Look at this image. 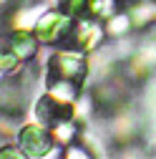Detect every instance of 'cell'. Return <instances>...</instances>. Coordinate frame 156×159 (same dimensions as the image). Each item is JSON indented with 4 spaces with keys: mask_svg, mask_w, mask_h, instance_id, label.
Segmentation results:
<instances>
[{
    "mask_svg": "<svg viewBox=\"0 0 156 159\" xmlns=\"http://www.w3.org/2000/svg\"><path fill=\"white\" fill-rule=\"evenodd\" d=\"M86 76H88V53H83V51L63 48L48 58L46 81H71L83 89Z\"/></svg>",
    "mask_w": 156,
    "mask_h": 159,
    "instance_id": "1",
    "label": "cell"
},
{
    "mask_svg": "<svg viewBox=\"0 0 156 159\" xmlns=\"http://www.w3.org/2000/svg\"><path fill=\"white\" fill-rule=\"evenodd\" d=\"M15 142H18V149L28 159H46L55 147L50 129L38 124V121L35 124H23L15 134Z\"/></svg>",
    "mask_w": 156,
    "mask_h": 159,
    "instance_id": "2",
    "label": "cell"
},
{
    "mask_svg": "<svg viewBox=\"0 0 156 159\" xmlns=\"http://www.w3.org/2000/svg\"><path fill=\"white\" fill-rule=\"evenodd\" d=\"M73 28V18L68 13H63L61 8L55 10H46L38 23L33 25V33L38 38V43H46V46H55V43H63L68 33Z\"/></svg>",
    "mask_w": 156,
    "mask_h": 159,
    "instance_id": "3",
    "label": "cell"
},
{
    "mask_svg": "<svg viewBox=\"0 0 156 159\" xmlns=\"http://www.w3.org/2000/svg\"><path fill=\"white\" fill-rule=\"evenodd\" d=\"M33 114H35V121L38 124L53 129L58 124H66V121H71V119H76V104L61 101L58 96H53L50 91H46L43 96H38V101L33 106Z\"/></svg>",
    "mask_w": 156,
    "mask_h": 159,
    "instance_id": "4",
    "label": "cell"
},
{
    "mask_svg": "<svg viewBox=\"0 0 156 159\" xmlns=\"http://www.w3.org/2000/svg\"><path fill=\"white\" fill-rule=\"evenodd\" d=\"M103 38H108L106 35V28H103V20L86 18V20H73V28H71V33H68L66 41L76 51L91 53V51H96V48L103 43Z\"/></svg>",
    "mask_w": 156,
    "mask_h": 159,
    "instance_id": "5",
    "label": "cell"
},
{
    "mask_svg": "<svg viewBox=\"0 0 156 159\" xmlns=\"http://www.w3.org/2000/svg\"><path fill=\"white\" fill-rule=\"evenodd\" d=\"M20 61L25 63V61H30V58H35V53H38V38H35V33L33 30H18V28H13L5 38H0Z\"/></svg>",
    "mask_w": 156,
    "mask_h": 159,
    "instance_id": "6",
    "label": "cell"
},
{
    "mask_svg": "<svg viewBox=\"0 0 156 159\" xmlns=\"http://www.w3.org/2000/svg\"><path fill=\"white\" fill-rule=\"evenodd\" d=\"M128 15L133 20V28H144L149 23H156V0H139L128 8Z\"/></svg>",
    "mask_w": 156,
    "mask_h": 159,
    "instance_id": "7",
    "label": "cell"
},
{
    "mask_svg": "<svg viewBox=\"0 0 156 159\" xmlns=\"http://www.w3.org/2000/svg\"><path fill=\"white\" fill-rule=\"evenodd\" d=\"M103 28H106V35L108 38H121V35H126L133 28V20H131L128 10H119V13H113L111 18L103 20Z\"/></svg>",
    "mask_w": 156,
    "mask_h": 159,
    "instance_id": "8",
    "label": "cell"
},
{
    "mask_svg": "<svg viewBox=\"0 0 156 159\" xmlns=\"http://www.w3.org/2000/svg\"><path fill=\"white\" fill-rule=\"evenodd\" d=\"M50 134H53V142H55V144H61V147L76 144V136H78V124H76V119H71V121H66V124L53 126Z\"/></svg>",
    "mask_w": 156,
    "mask_h": 159,
    "instance_id": "9",
    "label": "cell"
},
{
    "mask_svg": "<svg viewBox=\"0 0 156 159\" xmlns=\"http://www.w3.org/2000/svg\"><path fill=\"white\" fill-rule=\"evenodd\" d=\"M20 66H23V61H20V58H18L3 41H0V73H15Z\"/></svg>",
    "mask_w": 156,
    "mask_h": 159,
    "instance_id": "10",
    "label": "cell"
},
{
    "mask_svg": "<svg viewBox=\"0 0 156 159\" xmlns=\"http://www.w3.org/2000/svg\"><path fill=\"white\" fill-rule=\"evenodd\" d=\"M63 159H93L91 152L86 147H78V144H68L63 152Z\"/></svg>",
    "mask_w": 156,
    "mask_h": 159,
    "instance_id": "11",
    "label": "cell"
},
{
    "mask_svg": "<svg viewBox=\"0 0 156 159\" xmlns=\"http://www.w3.org/2000/svg\"><path fill=\"white\" fill-rule=\"evenodd\" d=\"M0 159H28L18 147H10V144H5V147H0Z\"/></svg>",
    "mask_w": 156,
    "mask_h": 159,
    "instance_id": "12",
    "label": "cell"
},
{
    "mask_svg": "<svg viewBox=\"0 0 156 159\" xmlns=\"http://www.w3.org/2000/svg\"><path fill=\"white\" fill-rule=\"evenodd\" d=\"M61 3H63V0H58V5H61Z\"/></svg>",
    "mask_w": 156,
    "mask_h": 159,
    "instance_id": "13",
    "label": "cell"
}]
</instances>
